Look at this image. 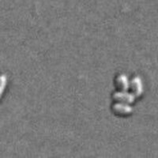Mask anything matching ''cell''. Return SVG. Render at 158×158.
Listing matches in <instances>:
<instances>
[{"instance_id": "cell-1", "label": "cell", "mask_w": 158, "mask_h": 158, "mask_svg": "<svg viewBox=\"0 0 158 158\" xmlns=\"http://www.w3.org/2000/svg\"><path fill=\"white\" fill-rule=\"evenodd\" d=\"M112 113L118 117H128L133 114L134 108L132 104L113 101L111 106Z\"/></svg>"}, {"instance_id": "cell-4", "label": "cell", "mask_w": 158, "mask_h": 158, "mask_svg": "<svg viewBox=\"0 0 158 158\" xmlns=\"http://www.w3.org/2000/svg\"><path fill=\"white\" fill-rule=\"evenodd\" d=\"M113 84L115 90H119V91L129 90L130 78L126 74L119 73L115 75Z\"/></svg>"}, {"instance_id": "cell-2", "label": "cell", "mask_w": 158, "mask_h": 158, "mask_svg": "<svg viewBox=\"0 0 158 158\" xmlns=\"http://www.w3.org/2000/svg\"><path fill=\"white\" fill-rule=\"evenodd\" d=\"M129 91L136 98H140L142 97L145 89H144L143 81L140 76L135 75L130 79Z\"/></svg>"}, {"instance_id": "cell-3", "label": "cell", "mask_w": 158, "mask_h": 158, "mask_svg": "<svg viewBox=\"0 0 158 158\" xmlns=\"http://www.w3.org/2000/svg\"><path fill=\"white\" fill-rule=\"evenodd\" d=\"M111 99H112V101H115V102L134 104L137 98L131 94L129 90H126V91L115 90L113 94H111Z\"/></svg>"}]
</instances>
